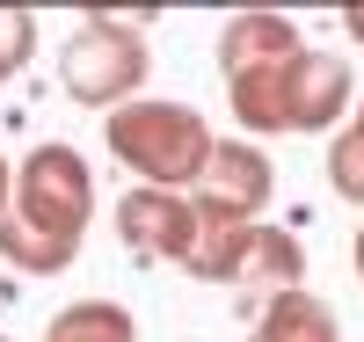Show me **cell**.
<instances>
[{
	"label": "cell",
	"instance_id": "6",
	"mask_svg": "<svg viewBox=\"0 0 364 342\" xmlns=\"http://www.w3.org/2000/svg\"><path fill=\"white\" fill-rule=\"evenodd\" d=\"M299 277H306V247H299L291 226H240L226 247H219V262L204 269V284H233V292H299Z\"/></svg>",
	"mask_w": 364,
	"mask_h": 342
},
{
	"label": "cell",
	"instance_id": "13",
	"mask_svg": "<svg viewBox=\"0 0 364 342\" xmlns=\"http://www.w3.org/2000/svg\"><path fill=\"white\" fill-rule=\"evenodd\" d=\"M8 197H15V175H8V161H0V219H8Z\"/></svg>",
	"mask_w": 364,
	"mask_h": 342
},
{
	"label": "cell",
	"instance_id": "10",
	"mask_svg": "<svg viewBox=\"0 0 364 342\" xmlns=\"http://www.w3.org/2000/svg\"><path fill=\"white\" fill-rule=\"evenodd\" d=\"M44 342H139V321L117 299H73L66 314H51Z\"/></svg>",
	"mask_w": 364,
	"mask_h": 342
},
{
	"label": "cell",
	"instance_id": "7",
	"mask_svg": "<svg viewBox=\"0 0 364 342\" xmlns=\"http://www.w3.org/2000/svg\"><path fill=\"white\" fill-rule=\"evenodd\" d=\"M350 102H357V87H350V58L306 44V58L291 66V95H284L291 132H328V139H336L343 124H350Z\"/></svg>",
	"mask_w": 364,
	"mask_h": 342
},
{
	"label": "cell",
	"instance_id": "1",
	"mask_svg": "<svg viewBox=\"0 0 364 342\" xmlns=\"http://www.w3.org/2000/svg\"><path fill=\"white\" fill-rule=\"evenodd\" d=\"M87 219H95V175H87V161L73 146H37L15 168V197H8V219H0V255L22 277H58L80 255Z\"/></svg>",
	"mask_w": 364,
	"mask_h": 342
},
{
	"label": "cell",
	"instance_id": "9",
	"mask_svg": "<svg viewBox=\"0 0 364 342\" xmlns=\"http://www.w3.org/2000/svg\"><path fill=\"white\" fill-rule=\"evenodd\" d=\"M248 342H343V328H336V306L314 299L306 284H299V292L262 299V314H255Z\"/></svg>",
	"mask_w": 364,
	"mask_h": 342
},
{
	"label": "cell",
	"instance_id": "5",
	"mask_svg": "<svg viewBox=\"0 0 364 342\" xmlns=\"http://www.w3.org/2000/svg\"><path fill=\"white\" fill-rule=\"evenodd\" d=\"M190 197L219 226H255L269 211V197H277V168H269V153L255 139H219L211 146V168H204V182Z\"/></svg>",
	"mask_w": 364,
	"mask_h": 342
},
{
	"label": "cell",
	"instance_id": "3",
	"mask_svg": "<svg viewBox=\"0 0 364 342\" xmlns=\"http://www.w3.org/2000/svg\"><path fill=\"white\" fill-rule=\"evenodd\" d=\"M146 73H154V51H146L139 22H117V15H87L73 37H66V58H58V87L66 102L80 109H124L139 102Z\"/></svg>",
	"mask_w": 364,
	"mask_h": 342
},
{
	"label": "cell",
	"instance_id": "8",
	"mask_svg": "<svg viewBox=\"0 0 364 342\" xmlns=\"http://www.w3.org/2000/svg\"><path fill=\"white\" fill-rule=\"evenodd\" d=\"M306 44H299V22L291 15H226L219 29V73L226 80H248V73H269V66H284V58H299Z\"/></svg>",
	"mask_w": 364,
	"mask_h": 342
},
{
	"label": "cell",
	"instance_id": "16",
	"mask_svg": "<svg viewBox=\"0 0 364 342\" xmlns=\"http://www.w3.org/2000/svg\"><path fill=\"white\" fill-rule=\"evenodd\" d=\"M357 124H364V95H357Z\"/></svg>",
	"mask_w": 364,
	"mask_h": 342
},
{
	"label": "cell",
	"instance_id": "2",
	"mask_svg": "<svg viewBox=\"0 0 364 342\" xmlns=\"http://www.w3.org/2000/svg\"><path fill=\"white\" fill-rule=\"evenodd\" d=\"M102 146L117 153V168L139 175V190H197L219 139H211L204 109L139 95V102H124V109L102 117Z\"/></svg>",
	"mask_w": 364,
	"mask_h": 342
},
{
	"label": "cell",
	"instance_id": "17",
	"mask_svg": "<svg viewBox=\"0 0 364 342\" xmlns=\"http://www.w3.org/2000/svg\"><path fill=\"white\" fill-rule=\"evenodd\" d=\"M0 342H15V335H0Z\"/></svg>",
	"mask_w": 364,
	"mask_h": 342
},
{
	"label": "cell",
	"instance_id": "12",
	"mask_svg": "<svg viewBox=\"0 0 364 342\" xmlns=\"http://www.w3.org/2000/svg\"><path fill=\"white\" fill-rule=\"evenodd\" d=\"M29 58H37V15L29 8H0V80L29 73Z\"/></svg>",
	"mask_w": 364,
	"mask_h": 342
},
{
	"label": "cell",
	"instance_id": "15",
	"mask_svg": "<svg viewBox=\"0 0 364 342\" xmlns=\"http://www.w3.org/2000/svg\"><path fill=\"white\" fill-rule=\"evenodd\" d=\"M350 262H357V277H364V226H357V240H350Z\"/></svg>",
	"mask_w": 364,
	"mask_h": 342
},
{
	"label": "cell",
	"instance_id": "14",
	"mask_svg": "<svg viewBox=\"0 0 364 342\" xmlns=\"http://www.w3.org/2000/svg\"><path fill=\"white\" fill-rule=\"evenodd\" d=\"M343 29H350V37L364 44V8H350V15H343Z\"/></svg>",
	"mask_w": 364,
	"mask_h": 342
},
{
	"label": "cell",
	"instance_id": "4",
	"mask_svg": "<svg viewBox=\"0 0 364 342\" xmlns=\"http://www.w3.org/2000/svg\"><path fill=\"white\" fill-rule=\"evenodd\" d=\"M117 240H124L139 262L197 269L204 211H197V197H190V190H124V204H117Z\"/></svg>",
	"mask_w": 364,
	"mask_h": 342
},
{
	"label": "cell",
	"instance_id": "11",
	"mask_svg": "<svg viewBox=\"0 0 364 342\" xmlns=\"http://www.w3.org/2000/svg\"><path fill=\"white\" fill-rule=\"evenodd\" d=\"M328 190L364 211V124H357V117L328 139Z\"/></svg>",
	"mask_w": 364,
	"mask_h": 342
}]
</instances>
